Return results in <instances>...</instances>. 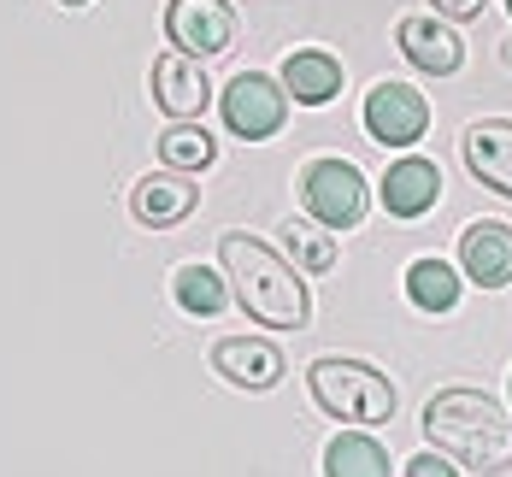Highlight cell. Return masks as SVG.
I'll return each instance as SVG.
<instances>
[{"label": "cell", "instance_id": "cell-1", "mask_svg": "<svg viewBox=\"0 0 512 477\" xmlns=\"http://www.w3.org/2000/svg\"><path fill=\"white\" fill-rule=\"evenodd\" d=\"M424 442L442 448L460 472H477V477H501L512 472V419L507 407L483 389H436L424 401Z\"/></svg>", "mask_w": 512, "mask_h": 477}, {"label": "cell", "instance_id": "cell-2", "mask_svg": "<svg viewBox=\"0 0 512 477\" xmlns=\"http://www.w3.org/2000/svg\"><path fill=\"white\" fill-rule=\"evenodd\" d=\"M218 265L242 301V313L265 324V330H307L312 295H307V271L295 260H283L277 248H265L248 230H224L218 236Z\"/></svg>", "mask_w": 512, "mask_h": 477}, {"label": "cell", "instance_id": "cell-3", "mask_svg": "<svg viewBox=\"0 0 512 477\" xmlns=\"http://www.w3.org/2000/svg\"><path fill=\"white\" fill-rule=\"evenodd\" d=\"M307 389L312 401L330 413V419L342 424H389L395 419V407H401V395H395V383L383 377L377 366H365V360H342V354H324V360H312L307 366Z\"/></svg>", "mask_w": 512, "mask_h": 477}, {"label": "cell", "instance_id": "cell-4", "mask_svg": "<svg viewBox=\"0 0 512 477\" xmlns=\"http://www.w3.org/2000/svg\"><path fill=\"white\" fill-rule=\"evenodd\" d=\"M301 207L307 218H318L324 230H354L365 207H371V189H365V177H359L354 159H312L307 171H301Z\"/></svg>", "mask_w": 512, "mask_h": 477}, {"label": "cell", "instance_id": "cell-5", "mask_svg": "<svg viewBox=\"0 0 512 477\" xmlns=\"http://www.w3.org/2000/svg\"><path fill=\"white\" fill-rule=\"evenodd\" d=\"M359 118H365V136L377 148H418L430 136V101H424V89H412L401 77H383L365 95V112Z\"/></svg>", "mask_w": 512, "mask_h": 477}, {"label": "cell", "instance_id": "cell-6", "mask_svg": "<svg viewBox=\"0 0 512 477\" xmlns=\"http://www.w3.org/2000/svg\"><path fill=\"white\" fill-rule=\"evenodd\" d=\"M224 124L242 136V142H271L289 118V89L283 77H265V71H236L224 83Z\"/></svg>", "mask_w": 512, "mask_h": 477}, {"label": "cell", "instance_id": "cell-7", "mask_svg": "<svg viewBox=\"0 0 512 477\" xmlns=\"http://www.w3.org/2000/svg\"><path fill=\"white\" fill-rule=\"evenodd\" d=\"M165 42L195 59H218L236 48V6L230 0H165Z\"/></svg>", "mask_w": 512, "mask_h": 477}, {"label": "cell", "instance_id": "cell-8", "mask_svg": "<svg viewBox=\"0 0 512 477\" xmlns=\"http://www.w3.org/2000/svg\"><path fill=\"white\" fill-rule=\"evenodd\" d=\"M154 106L165 118H201L206 106H212V77H206V59L183 48H165L154 59Z\"/></svg>", "mask_w": 512, "mask_h": 477}, {"label": "cell", "instance_id": "cell-9", "mask_svg": "<svg viewBox=\"0 0 512 477\" xmlns=\"http://www.w3.org/2000/svg\"><path fill=\"white\" fill-rule=\"evenodd\" d=\"M395 42L407 53L412 71H424V77H454L465 65V42L460 30L448 24V18H430V12H407L401 24H395Z\"/></svg>", "mask_w": 512, "mask_h": 477}, {"label": "cell", "instance_id": "cell-10", "mask_svg": "<svg viewBox=\"0 0 512 477\" xmlns=\"http://www.w3.org/2000/svg\"><path fill=\"white\" fill-rule=\"evenodd\" d=\"M195 207H201V183H195V171H171V165H159V171H148V177L130 189V212H136V224H148V230H171V224H183Z\"/></svg>", "mask_w": 512, "mask_h": 477}, {"label": "cell", "instance_id": "cell-11", "mask_svg": "<svg viewBox=\"0 0 512 477\" xmlns=\"http://www.w3.org/2000/svg\"><path fill=\"white\" fill-rule=\"evenodd\" d=\"M460 271L477 289L512 283V224L507 218H471L460 230Z\"/></svg>", "mask_w": 512, "mask_h": 477}, {"label": "cell", "instance_id": "cell-12", "mask_svg": "<svg viewBox=\"0 0 512 477\" xmlns=\"http://www.w3.org/2000/svg\"><path fill=\"white\" fill-rule=\"evenodd\" d=\"M212 371L224 377V383H236V389H277L283 383V354L265 342V336H224V342H212Z\"/></svg>", "mask_w": 512, "mask_h": 477}, {"label": "cell", "instance_id": "cell-13", "mask_svg": "<svg viewBox=\"0 0 512 477\" xmlns=\"http://www.w3.org/2000/svg\"><path fill=\"white\" fill-rule=\"evenodd\" d=\"M460 154L477 183H489L495 195L512 201V118H477L460 136Z\"/></svg>", "mask_w": 512, "mask_h": 477}, {"label": "cell", "instance_id": "cell-14", "mask_svg": "<svg viewBox=\"0 0 512 477\" xmlns=\"http://www.w3.org/2000/svg\"><path fill=\"white\" fill-rule=\"evenodd\" d=\"M442 201V171H436V159H395L389 165V177H383V212L389 218H424V212Z\"/></svg>", "mask_w": 512, "mask_h": 477}, {"label": "cell", "instance_id": "cell-15", "mask_svg": "<svg viewBox=\"0 0 512 477\" xmlns=\"http://www.w3.org/2000/svg\"><path fill=\"white\" fill-rule=\"evenodd\" d=\"M283 89H289V101L301 106H324L342 95V59L324 48H301L283 59Z\"/></svg>", "mask_w": 512, "mask_h": 477}, {"label": "cell", "instance_id": "cell-16", "mask_svg": "<svg viewBox=\"0 0 512 477\" xmlns=\"http://www.w3.org/2000/svg\"><path fill=\"white\" fill-rule=\"evenodd\" d=\"M324 477H389V454H383V442L365 424L359 430H342L324 448Z\"/></svg>", "mask_w": 512, "mask_h": 477}, {"label": "cell", "instance_id": "cell-17", "mask_svg": "<svg viewBox=\"0 0 512 477\" xmlns=\"http://www.w3.org/2000/svg\"><path fill=\"white\" fill-rule=\"evenodd\" d=\"M460 271L448 260H412L407 265V301L418 313H454L460 307Z\"/></svg>", "mask_w": 512, "mask_h": 477}, {"label": "cell", "instance_id": "cell-18", "mask_svg": "<svg viewBox=\"0 0 512 477\" xmlns=\"http://www.w3.org/2000/svg\"><path fill=\"white\" fill-rule=\"evenodd\" d=\"M171 295H177V307L195 318H218L224 313V301H230V283H224V271H212V265L189 260L171 271Z\"/></svg>", "mask_w": 512, "mask_h": 477}, {"label": "cell", "instance_id": "cell-19", "mask_svg": "<svg viewBox=\"0 0 512 477\" xmlns=\"http://www.w3.org/2000/svg\"><path fill=\"white\" fill-rule=\"evenodd\" d=\"M212 159H218V142L206 136V124L171 118V130L159 136V165H171V171H206Z\"/></svg>", "mask_w": 512, "mask_h": 477}, {"label": "cell", "instance_id": "cell-20", "mask_svg": "<svg viewBox=\"0 0 512 477\" xmlns=\"http://www.w3.org/2000/svg\"><path fill=\"white\" fill-rule=\"evenodd\" d=\"M336 230H324L318 218H295L289 230H283V248H289V260L301 265L307 277H324L330 265H336V242H330Z\"/></svg>", "mask_w": 512, "mask_h": 477}, {"label": "cell", "instance_id": "cell-21", "mask_svg": "<svg viewBox=\"0 0 512 477\" xmlns=\"http://www.w3.org/2000/svg\"><path fill=\"white\" fill-rule=\"evenodd\" d=\"M401 477H460V466H454L442 448H424L418 460H407V472H401Z\"/></svg>", "mask_w": 512, "mask_h": 477}, {"label": "cell", "instance_id": "cell-22", "mask_svg": "<svg viewBox=\"0 0 512 477\" xmlns=\"http://www.w3.org/2000/svg\"><path fill=\"white\" fill-rule=\"evenodd\" d=\"M430 6H436V18H448V24H471V18H483L489 0H430Z\"/></svg>", "mask_w": 512, "mask_h": 477}, {"label": "cell", "instance_id": "cell-23", "mask_svg": "<svg viewBox=\"0 0 512 477\" xmlns=\"http://www.w3.org/2000/svg\"><path fill=\"white\" fill-rule=\"evenodd\" d=\"M59 6H71V12H77V6H89V0H59Z\"/></svg>", "mask_w": 512, "mask_h": 477}, {"label": "cell", "instance_id": "cell-24", "mask_svg": "<svg viewBox=\"0 0 512 477\" xmlns=\"http://www.w3.org/2000/svg\"><path fill=\"white\" fill-rule=\"evenodd\" d=\"M501 59H507V71H512V42H507V48H501Z\"/></svg>", "mask_w": 512, "mask_h": 477}, {"label": "cell", "instance_id": "cell-25", "mask_svg": "<svg viewBox=\"0 0 512 477\" xmlns=\"http://www.w3.org/2000/svg\"><path fill=\"white\" fill-rule=\"evenodd\" d=\"M507 12H512V0H507Z\"/></svg>", "mask_w": 512, "mask_h": 477}]
</instances>
